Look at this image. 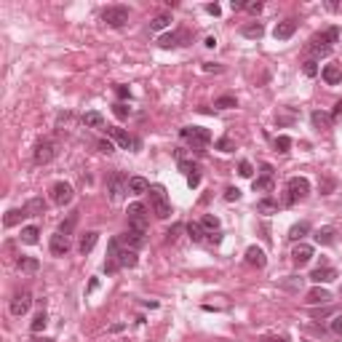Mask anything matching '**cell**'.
Returning a JSON list of instances; mask_svg holds the SVG:
<instances>
[{
    "instance_id": "obj_59",
    "label": "cell",
    "mask_w": 342,
    "mask_h": 342,
    "mask_svg": "<svg viewBox=\"0 0 342 342\" xmlns=\"http://www.w3.org/2000/svg\"><path fill=\"white\" fill-rule=\"evenodd\" d=\"M232 11H240V8H246V3H244V0H232Z\"/></svg>"
},
{
    "instance_id": "obj_17",
    "label": "cell",
    "mask_w": 342,
    "mask_h": 342,
    "mask_svg": "<svg viewBox=\"0 0 342 342\" xmlns=\"http://www.w3.org/2000/svg\"><path fill=\"white\" fill-rule=\"evenodd\" d=\"M334 278H337V270H334V268H326V265H324V268H316L313 273H310V281L318 284V286H321V284H332Z\"/></svg>"
},
{
    "instance_id": "obj_3",
    "label": "cell",
    "mask_w": 342,
    "mask_h": 342,
    "mask_svg": "<svg viewBox=\"0 0 342 342\" xmlns=\"http://www.w3.org/2000/svg\"><path fill=\"white\" fill-rule=\"evenodd\" d=\"M150 208H147L144 204H131L126 208V214H128V230H136V232H147V224H150Z\"/></svg>"
},
{
    "instance_id": "obj_11",
    "label": "cell",
    "mask_w": 342,
    "mask_h": 342,
    "mask_svg": "<svg viewBox=\"0 0 342 342\" xmlns=\"http://www.w3.org/2000/svg\"><path fill=\"white\" fill-rule=\"evenodd\" d=\"M190 35L184 32V30H180V32H168V35H160L158 38V46L160 48H176V46H188Z\"/></svg>"
},
{
    "instance_id": "obj_13",
    "label": "cell",
    "mask_w": 342,
    "mask_h": 342,
    "mask_svg": "<svg viewBox=\"0 0 342 342\" xmlns=\"http://www.w3.org/2000/svg\"><path fill=\"white\" fill-rule=\"evenodd\" d=\"M147 232H136V230H126V232H123V236H120V244L123 246H126V248H134V252H136V248H142L144 244H147Z\"/></svg>"
},
{
    "instance_id": "obj_37",
    "label": "cell",
    "mask_w": 342,
    "mask_h": 342,
    "mask_svg": "<svg viewBox=\"0 0 342 342\" xmlns=\"http://www.w3.org/2000/svg\"><path fill=\"white\" fill-rule=\"evenodd\" d=\"M308 230H310V224H308V222L294 224V228L289 230V240H300V238H305V236H308Z\"/></svg>"
},
{
    "instance_id": "obj_47",
    "label": "cell",
    "mask_w": 342,
    "mask_h": 342,
    "mask_svg": "<svg viewBox=\"0 0 342 342\" xmlns=\"http://www.w3.org/2000/svg\"><path fill=\"white\" fill-rule=\"evenodd\" d=\"M204 72H214V75H222L224 67L222 64H214V62H204Z\"/></svg>"
},
{
    "instance_id": "obj_45",
    "label": "cell",
    "mask_w": 342,
    "mask_h": 342,
    "mask_svg": "<svg viewBox=\"0 0 342 342\" xmlns=\"http://www.w3.org/2000/svg\"><path fill=\"white\" fill-rule=\"evenodd\" d=\"M216 147H220L222 152H230V150H236V144H232V139H230V136H222L220 142H216Z\"/></svg>"
},
{
    "instance_id": "obj_29",
    "label": "cell",
    "mask_w": 342,
    "mask_h": 342,
    "mask_svg": "<svg viewBox=\"0 0 342 342\" xmlns=\"http://www.w3.org/2000/svg\"><path fill=\"white\" fill-rule=\"evenodd\" d=\"M16 268L22 270V273H38V268H40V262H38L35 256H19Z\"/></svg>"
},
{
    "instance_id": "obj_52",
    "label": "cell",
    "mask_w": 342,
    "mask_h": 342,
    "mask_svg": "<svg viewBox=\"0 0 342 342\" xmlns=\"http://www.w3.org/2000/svg\"><path fill=\"white\" fill-rule=\"evenodd\" d=\"M240 198V190L238 188H228L224 190V200H238Z\"/></svg>"
},
{
    "instance_id": "obj_24",
    "label": "cell",
    "mask_w": 342,
    "mask_h": 342,
    "mask_svg": "<svg viewBox=\"0 0 342 342\" xmlns=\"http://www.w3.org/2000/svg\"><path fill=\"white\" fill-rule=\"evenodd\" d=\"M96 240H99V232H96V230H88V232H86V236L80 238V244H78V248H80V254H83V256L88 254L91 248L96 246Z\"/></svg>"
},
{
    "instance_id": "obj_35",
    "label": "cell",
    "mask_w": 342,
    "mask_h": 342,
    "mask_svg": "<svg viewBox=\"0 0 342 342\" xmlns=\"http://www.w3.org/2000/svg\"><path fill=\"white\" fill-rule=\"evenodd\" d=\"M316 240L321 246H332L334 244V228H321V230L316 232Z\"/></svg>"
},
{
    "instance_id": "obj_19",
    "label": "cell",
    "mask_w": 342,
    "mask_h": 342,
    "mask_svg": "<svg viewBox=\"0 0 342 342\" xmlns=\"http://www.w3.org/2000/svg\"><path fill=\"white\" fill-rule=\"evenodd\" d=\"M329 302H332V294L321 289V286H313L308 292V305H329Z\"/></svg>"
},
{
    "instance_id": "obj_16",
    "label": "cell",
    "mask_w": 342,
    "mask_h": 342,
    "mask_svg": "<svg viewBox=\"0 0 342 342\" xmlns=\"http://www.w3.org/2000/svg\"><path fill=\"white\" fill-rule=\"evenodd\" d=\"M246 262L252 268H256V270H262V268L268 265V256H265V252H262L260 246H248L246 248Z\"/></svg>"
},
{
    "instance_id": "obj_21",
    "label": "cell",
    "mask_w": 342,
    "mask_h": 342,
    "mask_svg": "<svg viewBox=\"0 0 342 342\" xmlns=\"http://www.w3.org/2000/svg\"><path fill=\"white\" fill-rule=\"evenodd\" d=\"M310 120H313V126L318 128V131H329L332 128V115L329 112H324V110H313L310 112Z\"/></svg>"
},
{
    "instance_id": "obj_32",
    "label": "cell",
    "mask_w": 342,
    "mask_h": 342,
    "mask_svg": "<svg viewBox=\"0 0 342 342\" xmlns=\"http://www.w3.org/2000/svg\"><path fill=\"white\" fill-rule=\"evenodd\" d=\"M24 208H27L30 216H38V214L46 212V200L43 198H32V200H27V204H24Z\"/></svg>"
},
{
    "instance_id": "obj_43",
    "label": "cell",
    "mask_w": 342,
    "mask_h": 342,
    "mask_svg": "<svg viewBox=\"0 0 342 342\" xmlns=\"http://www.w3.org/2000/svg\"><path fill=\"white\" fill-rule=\"evenodd\" d=\"M289 147H292V139L286 136V134L276 136V150H278V152H289Z\"/></svg>"
},
{
    "instance_id": "obj_57",
    "label": "cell",
    "mask_w": 342,
    "mask_h": 342,
    "mask_svg": "<svg viewBox=\"0 0 342 342\" xmlns=\"http://www.w3.org/2000/svg\"><path fill=\"white\" fill-rule=\"evenodd\" d=\"M260 342H289L286 337H276V334H268V337H262Z\"/></svg>"
},
{
    "instance_id": "obj_56",
    "label": "cell",
    "mask_w": 342,
    "mask_h": 342,
    "mask_svg": "<svg viewBox=\"0 0 342 342\" xmlns=\"http://www.w3.org/2000/svg\"><path fill=\"white\" fill-rule=\"evenodd\" d=\"M206 11L212 14V16H220V14H222V8H220L216 3H208V6H206Z\"/></svg>"
},
{
    "instance_id": "obj_20",
    "label": "cell",
    "mask_w": 342,
    "mask_h": 342,
    "mask_svg": "<svg viewBox=\"0 0 342 342\" xmlns=\"http://www.w3.org/2000/svg\"><path fill=\"white\" fill-rule=\"evenodd\" d=\"M240 35L248 38V40H260V38L265 35V24H262V22H248V24L240 27Z\"/></svg>"
},
{
    "instance_id": "obj_42",
    "label": "cell",
    "mask_w": 342,
    "mask_h": 342,
    "mask_svg": "<svg viewBox=\"0 0 342 342\" xmlns=\"http://www.w3.org/2000/svg\"><path fill=\"white\" fill-rule=\"evenodd\" d=\"M302 72L308 78H316L318 75V62L316 59H305V64H302Z\"/></svg>"
},
{
    "instance_id": "obj_6",
    "label": "cell",
    "mask_w": 342,
    "mask_h": 342,
    "mask_svg": "<svg viewBox=\"0 0 342 342\" xmlns=\"http://www.w3.org/2000/svg\"><path fill=\"white\" fill-rule=\"evenodd\" d=\"M180 134H182V139H188L196 150H200V147H206L208 142H212V131L204 128V126H184Z\"/></svg>"
},
{
    "instance_id": "obj_10",
    "label": "cell",
    "mask_w": 342,
    "mask_h": 342,
    "mask_svg": "<svg viewBox=\"0 0 342 342\" xmlns=\"http://www.w3.org/2000/svg\"><path fill=\"white\" fill-rule=\"evenodd\" d=\"M107 190H110V198H112V200H120L123 192H128V180L118 171V174L110 176V182H107Z\"/></svg>"
},
{
    "instance_id": "obj_25",
    "label": "cell",
    "mask_w": 342,
    "mask_h": 342,
    "mask_svg": "<svg viewBox=\"0 0 342 342\" xmlns=\"http://www.w3.org/2000/svg\"><path fill=\"white\" fill-rule=\"evenodd\" d=\"M136 262H139V256H136L134 248H120V254H118L120 268H136Z\"/></svg>"
},
{
    "instance_id": "obj_31",
    "label": "cell",
    "mask_w": 342,
    "mask_h": 342,
    "mask_svg": "<svg viewBox=\"0 0 342 342\" xmlns=\"http://www.w3.org/2000/svg\"><path fill=\"white\" fill-rule=\"evenodd\" d=\"M83 123H86L88 128H104V118H102V112H96V110L86 112V115H83Z\"/></svg>"
},
{
    "instance_id": "obj_46",
    "label": "cell",
    "mask_w": 342,
    "mask_h": 342,
    "mask_svg": "<svg viewBox=\"0 0 342 342\" xmlns=\"http://www.w3.org/2000/svg\"><path fill=\"white\" fill-rule=\"evenodd\" d=\"M176 166H180V171H182V174H188V176H190V174H196V171H198V168L192 166L190 160H182V158H180V163H176Z\"/></svg>"
},
{
    "instance_id": "obj_36",
    "label": "cell",
    "mask_w": 342,
    "mask_h": 342,
    "mask_svg": "<svg viewBox=\"0 0 342 342\" xmlns=\"http://www.w3.org/2000/svg\"><path fill=\"white\" fill-rule=\"evenodd\" d=\"M200 228L208 230V232H220V220H216L214 214H204V220H200Z\"/></svg>"
},
{
    "instance_id": "obj_34",
    "label": "cell",
    "mask_w": 342,
    "mask_h": 342,
    "mask_svg": "<svg viewBox=\"0 0 342 342\" xmlns=\"http://www.w3.org/2000/svg\"><path fill=\"white\" fill-rule=\"evenodd\" d=\"M256 212H260V214H276L278 204L273 198H262V200H256Z\"/></svg>"
},
{
    "instance_id": "obj_7",
    "label": "cell",
    "mask_w": 342,
    "mask_h": 342,
    "mask_svg": "<svg viewBox=\"0 0 342 342\" xmlns=\"http://www.w3.org/2000/svg\"><path fill=\"white\" fill-rule=\"evenodd\" d=\"M102 22L107 27H123L128 22V8L126 6H107L102 11Z\"/></svg>"
},
{
    "instance_id": "obj_51",
    "label": "cell",
    "mask_w": 342,
    "mask_h": 342,
    "mask_svg": "<svg viewBox=\"0 0 342 342\" xmlns=\"http://www.w3.org/2000/svg\"><path fill=\"white\" fill-rule=\"evenodd\" d=\"M99 152H107V155H110L112 150H115V147H112V142H110V139H99Z\"/></svg>"
},
{
    "instance_id": "obj_60",
    "label": "cell",
    "mask_w": 342,
    "mask_h": 342,
    "mask_svg": "<svg viewBox=\"0 0 342 342\" xmlns=\"http://www.w3.org/2000/svg\"><path fill=\"white\" fill-rule=\"evenodd\" d=\"M332 188H334V182H332V180H324V182H321V190H324V192H329Z\"/></svg>"
},
{
    "instance_id": "obj_27",
    "label": "cell",
    "mask_w": 342,
    "mask_h": 342,
    "mask_svg": "<svg viewBox=\"0 0 342 342\" xmlns=\"http://www.w3.org/2000/svg\"><path fill=\"white\" fill-rule=\"evenodd\" d=\"M27 208L24 206H22V208H11V212L8 214H6V220H3V224H6V228H14V224H19L22 220H27Z\"/></svg>"
},
{
    "instance_id": "obj_14",
    "label": "cell",
    "mask_w": 342,
    "mask_h": 342,
    "mask_svg": "<svg viewBox=\"0 0 342 342\" xmlns=\"http://www.w3.org/2000/svg\"><path fill=\"white\" fill-rule=\"evenodd\" d=\"M310 260H313V246H308V244L294 246V252H292V262H294V265H297V268H305Z\"/></svg>"
},
{
    "instance_id": "obj_33",
    "label": "cell",
    "mask_w": 342,
    "mask_h": 342,
    "mask_svg": "<svg viewBox=\"0 0 342 342\" xmlns=\"http://www.w3.org/2000/svg\"><path fill=\"white\" fill-rule=\"evenodd\" d=\"M46 324H48V316H46V310H40L35 318H32V324H30V332L32 334H40L46 329Z\"/></svg>"
},
{
    "instance_id": "obj_1",
    "label": "cell",
    "mask_w": 342,
    "mask_h": 342,
    "mask_svg": "<svg viewBox=\"0 0 342 342\" xmlns=\"http://www.w3.org/2000/svg\"><path fill=\"white\" fill-rule=\"evenodd\" d=\"M340 40V30L337 27H329V30H324V32H316L313 38H310V54L313 56H329L332 54V46Z\"/></svg>"
},
{
    "instance_id": "obj_61",
    "label": "cell",
    "mask_w": 342,
    "mask_h": 342,
    "mask_svg": "<svg viewBox=\"0 0 342 342\" xmlns=\"http://www.w3.org/2000/svg\"><path fill=\"white\" fill-rule=\"evenodd\" d=\"M208 240H212V244H220L222 236H220V232H212V236H208Z\"/></svg>"
},
{
    "instance_id": "obj_28",
    "label": "cell",
    "mask_w": 342,
    "mask_h": 342,
    "mask_svg": "<svg viewBox=\"0 0 342 342\" xmlns=\"http://www.w3.org/2000/svg\"><path fill=\"white\" fill-rule=\"evenodd\" d=\"M38 236H40V228H35V224H27V228H22V244H27V246H32L38 244Z\"/></svg>"
},
{
    "instance_id": "obj_38",
    "label": "cell",
    "mask_w": 342,
    "mask_h": 342,
    "mask_svg": "<svg viewBox=\"0 0 342 342\" xmlns=\"http://www.w3.org/2000/svg\"><path fill=\"white\" fill-rule=\"evenodd\" d=\"M168 24H171V16H168V14H158V16L150 22V30H155V32H158V30H166Z\"/></svg>"
},
{
    "instance_id": "obj_26",
    "label": "cell",
    "mask_w": 342,
    "mask_h": 342,
    "mask_svg": "<svg viewBox=\"0 0 342 342\" xmlns=\"http://www.w3.org/2000/svg\"><path fill=\"white\" fill-rule=\"evenodd\" d=\"M252 188H254V192H270L276 188V180H273V176H268V174H262V176H256V180L252 182Z\"/></svg>"
},
{
    "instance_id": "obj_58",
    "label": "cell",
    "mask_w": 342,
    "mask_h": 342,
    "mask_svg": "<svg viewBox=\"0 0 342 342\" xmlns=\"http://www.w3.org/2000/svg\"><path fill=\"white\" fill-rule=\"evenodd\" d=\"M340 115H342V102H337V104H334V110H332V120H337Z\"/></svg>"
},
{
    "instance_id": "obj_23",
    "label": "cell",
    "mask_w": 342,
    "mask_h": 342,
    "mask_svg": "<svg viewBox=\"0 0 342 342\" xmlns=\"http://www.w3.org/2000/svg\"><path fill=\"white\" fill-rule=\"evenodd\" d=\"M321 75H324V80L329 83V86H340L342 83V70L337 64H326Z\"/></svg>"
},
{
    "instance_id": "obj_22",
    "label": "cell",
    "mask_w": 342,
    "mask_h": 342,
    "mask_svg": "<svg viewBox=\"0 0 342 342\" xmlns=\"http://www.w3.org/2000/svg\"><path fill=\"white\" fill-rule=\"evenodd\" d=\"M152 184L144 180V176H131L128 180V192H134V196H144V192H150Z\"/></svg>"
},
{
    "instance_id": "obj_18",
    "label": "cell",
    "mask_w": 342,
    "mask_h": 342,
    "mask_svg": "<svg viewBox=\"0 0 342 342\" xmlns=\"http://www.w3.org/2000/svg\"><path fill=\"white\" fill-rule=\"evenodd\" d=\"M48 248H51V254H54V256H64V254L70 252V238H67V236H62V232H56V236H51Z\"/></svg>"
},
{
    "instance_id": "obj_50",
    "label": "cell",
    "mask_w": 342,
    "mask_h": 342,
    "mask_svg": "<svg viewBox=\"0 0 342 342\" xmlns=\"http://www.w3.org/2000/svg\"><path fill=\"white\" fill-rule=\"evenodd\" d=\"M332 313H334V308H324V310H313V313H310V316H313L316 321H321V318H329Z\"/></svg>"
},
{
    "instance_id": "obj_53",
    "label": "cell",
    "mask_w": 342,
    "mask_h": 342,
    "mask_svg": "<svg viewBox=\"0 0 342 342\" xmlns=\"http://www.w3.org/2000/svg\"><path fill=\"white\" fill-rule=\"evenodd\" d=\"M246 11L248 14H260L262 11V3H260V0H252V3H246Z\"/></svg>"
},
{
    "instance_id": "obj_54",
    "label": "cell",
    "mask_w": 342,
    "mask_h": 342,
    "mask_svg": "<svg viewBox=\"0 0 342 342\" xmlns=\"http://www.w3.org/2000/svg\"><path fill=\"white\" fill-rule=\"evenodd\" d=\"M115 94H118L120 99H128V96H131V91L126 88V86H115Z\"/></svg>"
},
{
    "instance_id": "obj_15",
    "label": "cell",
    "mask_w": 342,
    "mask_h": 342,
    "mask_svg": "<svg viewBox=\"0 0 342 342\" xmlns=\"http://www.w3.org/2000/svg\"><path fill=\"white\" fill-rule=\"evenodd\" d=\"M297 32V22L294 19H284V22H278L276 30H273V35H276V40H289V38Z\"/></svg>"
},
{
    "instance_id": "obj_48",
    "label": "cell",
    "mask_w": 342,
    "mask_h": 342,
    "mask_svg": "<svg viewBox=\"0 0 342 342\" xmlns=\"http://www.w3.org/2000/svg\"><path fill=\"white\" fill-rule=\"evenodd\" d=\"M329 329H332V334L342 337V316H334V318H332V326H329Z\"/></svg>"
},
{
    "instance_id": "obj_55",
    "label": "cell",
    "mask_w": 342,
    "mask_h": 342,
    "mask_svg": "<svg viewBox=\"0 0 342 342\" xmlns=\"http://www.w3.org/2000/svg\"><path fill=\"white\" fill-rule=\"evenodd\" d=\"M188 184H190V188H198V184H200V174H198V171L188 176Z\"/></svg>"
},
{
    "instance_id": "obj_2",
    "label": "cell",
    "mask_w": 342,
    "mask_h": 342,
    "mask_svg": "<svg viewBox=\"0 0 342 342\" xmlns=\"http://www.w3.org/2000/svg\"><path fill=\"white\" fill-rule=\"evenodd\" d=\"M150 208L158 220H168L171 216V204H168V196H166L163 184H152L150 188Z\"/></svg>"
},
{
    "instance_id": "obj_5",
    "label": "cell",
    "mask_w": 342,
    "mask_h": 342,
    "mask_svg": "<svg viewBox=\"0 0 342 342\" xmlns=\"http://www.w3.org/2000/svg\"><path fill=\"white\" fill-rule=\"evenodd\" d=\"M54 158H56V142L54 139H38L35 142V150H32V160L38 163V166H46V163H51Z\"/></svg>"
},
{
    "instance_id": "obj_30",
    "label": "cell",
    "mask_w": 342,
    "mask_h": 342,
    "mask_svg": "<svg viewBox=\"0 0 342 342\" xmlns=\"http://www.w3.org/2000/svg\"><path fill=\"white\" fill-rule=\"evenodd\" d=\"M78 216H80V212H72V214H67V220L59 224V232L62 236H72V230H75V224H78Z\"/></svg>"
},
{
    "instance_id": "obj_8",
    "label": "cell",
    "mask_w": 342,
    "mask_h": 342,
    "mask_svg": "<svg viewBox=\"0 0 342 342\" xmlns=\"http://www.w3.org/2000/svg\"><path fill=\"white\" fill-rule=\"evenodd\" d=\"M8 308H11V316H16V318L24 316L27 310L32 308V294H30L27 289H19V292L11 297V305H8Z\"/></svg>"
},
{
    "instance_id": "obj_40",
    "label": "cell",
    "mask_w": 342,
    "mask_h": 342,
    "mask_svg": "<svg viewBox=\"0 0 342 342\" xmlns=\"http://www.w3.org/2000/svg\"><path fill=\"white\" fill-rule=\"evenodd\" d=\"M281 286H284V289H289V292H300L302 278H297V276H289L286 281H281Z\"/></svg>"
},
{
    "instance_id": "obj_4",
    "label": "cell",
    "mask_w": 342,
    "mask_h": 342,
    "mask_svg": "<svg viewBox=\"0 0 342 342\" xmlns=\"http://www.w3.org/2000/svg\"><path fill=\"white\" fill-rule=\"evenodd\" d=\"M308 192H310V182L305 176H292L286 182V206H294L297 200L308 198Z\"/></svg>"
},
{
    "instance_id": "obj_49",
    "label": "cell",
    "mask_w": 342,
    "mask_h": 342,
    "mask_svg": "<svg viewBox=\"0 0 342 342\" xmlns=\"http://www.w3.org/2000/svg\"><path fill=\"white\" fill-rule=\"evenodd\" d=\"M112 112H115V115H118V118H120V120H123V118H128V107H126V104H123V102H118V104H115V107H112Z\"/></svg>"
},
{
    "instance_id": "obj_41",
    "label": "cell",
    "mask_w": 342,
    "mask_h": 342,
    "mask_svg": "<svg viewBox=\"0 0 342 342\" xmlns=\"http://www.w3.org/2000/svg\"><path fill=\"white\" fill-rule=\"evenodd\" d=\"M188 236H190L192 240H200V238H204V228H200V222H190V224H188Z\"/></svg>"
},
{
    "instance_id": "obj_39",
    "label": "cell",
    "mask_w": 342,
    "mask_h": 342,
    "mask_svg": "<svg viewBox=\"0 0 342 342\" xmlns=\"http://www.w3.org/2000/svg\"><path fill=\"white\" fill-rule=\"evenodd\" d=\"M214 107L216 110H232V107H238V99L236 96H220L214 102Z\"/></svg>"
},
{
    "instance_id": "obj_12",
    "label": "cell",
    "mask_w": 342,
    "mask_h": 342,
    "mask_svg": "<svg viewBox=\"0 0 342 342\" xmlns=\"http://www.w3.org/2000/svg\"><path fill=\"white\" fill-rule=\"evenodd\" d=\"M104 131H107V134H110V136L115 139V142H118V144L123 147V150H131V147H139V142H136V139L128 134V131H123V128H115V126H107Z\"/></svg>"
},
{
    "instance_id": "obj_9",
    "label": "cell",
    "mask_w": 342,
    "mask_h": 342,
    "mask_svg": "<svg viewBox=\"0 0 342 342\" xmlns=\"http://www.w3.org/2000/svg\"><path fill=\"white\" fill-rule=\"evenodd\" d=\"M72 196L75 192H72V184L70 182H54L51 184V200L56 206H67L70 200H72Z\"/></svg>"
},
{
    "instance_id": "obj_62",
    "label": "cell",
    "mask_w": 342,
    "mask_h": 342,
    "mask_svg": "<svg viewBox=\"0 0 342 342\" xmlns=\"http://www.w3.org/2000/svg\"><path fill=\"white\" fill-rule=\"evenodd\" d=\"M35 342H54V340H48V337H43V340H35Z\"/></svg>"
},
{
    "instance_id": "obj_44",
    "label": "cell",
    "mask_w": 342,
    "mask_h": 342,
    "mask_svg": "<svg viewBox=\"0 0 342 342\" xmlns=\"http://www.w3.org/2000/svg\"><path fill=\"white\" fill-rule=\"evenodd\" d=\"M238 174H240V176H246V180H248V176L254 174V166H252V163H248V160H240V163H238Z\"/></svg>"
}]
</instances>
